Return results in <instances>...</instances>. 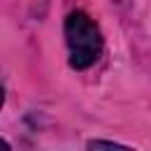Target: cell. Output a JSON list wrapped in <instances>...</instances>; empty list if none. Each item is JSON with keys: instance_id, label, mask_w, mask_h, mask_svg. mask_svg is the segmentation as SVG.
<instances>
[{"instance_id": "1", "label": "cell", "mask_w": 151, "mask_h": 151, "mask_svg": "<svg viewBox=\"0 0 151 151\" xmlns=\"http://www.w3.org/2000/svg\"><path fill=\"white\" fill-rule=\"evenodd\" d=\"M66 45H68V61L73 68L92 66L101 54V33L97 24L85 12H71L64 24Z\"/></svg>"}, {"instance_id": "2", "label": "cell", "mask_w": 151, "mask_h": 151, "mask_svg": "<svg viewBox=\"0 0 151 151\" xmlns=\"http://www.w3.org/2000/svg\"><path fill=\"white\" fill-rule=\"evenodd\" d=\"M99 146H120V144H113V142H90V149H99Z\"/></svg>"}]
</instances>
